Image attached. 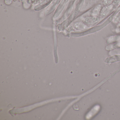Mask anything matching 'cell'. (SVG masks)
I'll return each mask as SVG.
<instances>
[{
	"label": "cell",
	"instance_id": "cell-1",
	"mask_svg": "<svg viewBox=\"0 0 120 120\" xmlns=\"http://www.w3.org/2000/svg\"><path fill=\"white\" fill-rule=\"evenodd\" d=\"M99 18L95 16L88 17L84 19V22L87 24H93L96 23L99 21Z\"/></svg>",
	"mask_w": 120,
	"mask_h": 120
},
{
	"label": "cell",
	"instance_id": "cell-2",
	"mask_svg": "<svg viewBox=\"0 0 120 120\" xmlns=\"http://www.w3.org/2000/svg\"><path fill=\"white\" fill-rule=\"evenodd\" d=\"M113 7V5H111L104 8L101 11V16H105L107 15L110 12V11L112 10Z\"/></svg>",
	"mask_w": 120,
	"mask_h": 120
},
{
	"label": "cell",
	"instance_id": "cell-3",
	"mask_svg": "<svg viewBox=\"0 0 120 120\" xmlns=\"http://www.w3.org/2000/svg\"><path fill=\"white\" fill-rule=\"evenodd\" d=\"M101 9V5H98L94 9L92 13V15L93 16H95L99 14Z\"/></svg>",
	"mask_w": 120,
	"mask_h": 120
},
{
	"label": "cell",
	"instance_id": "cell-4",
	"mask_svg": "<svg viewBox=\"0 0 120 120\" xmlns=\"http://www.w3.org/2000/svg\"><path fill=\"white\" fill-rule=\"evenodd\" d=\"M75 27L78 30H83L87 28V26L86 25L82 23H77L76 24Z\"/></svg>",
	"mask_w": 120,
	"mask_h": 120
},
{
	"label": "cell",
	"instance_id": "cell-5",
	"mask_svg": "<svg viewBox=\"0 0 120 120\" xmlns=\"http://www.w3.org/2000/svg\"><path fill=\"white\" fill-rule=\"evenodd\" d=\"M113 0H104V4L105 5H109L110 4Z\"/></svg>",
	"mask_w": 120,
	"mask_h": 120
},
{
	"label": "cell",
	"instance_id": "cell-6",
	"mask_svg": "<svg viewBox=\"0 0 120 120\" xmlns=\"http://www.w3.org/2000/svg\"><path fill=\"white\" fill-rule=\"evenodd\" d=\"M120 2V0H115L114 1V3L116 4H118Z\"/></svg>",
	"mask_w": 120,
	"mask_h": 120
}]
</instances>
